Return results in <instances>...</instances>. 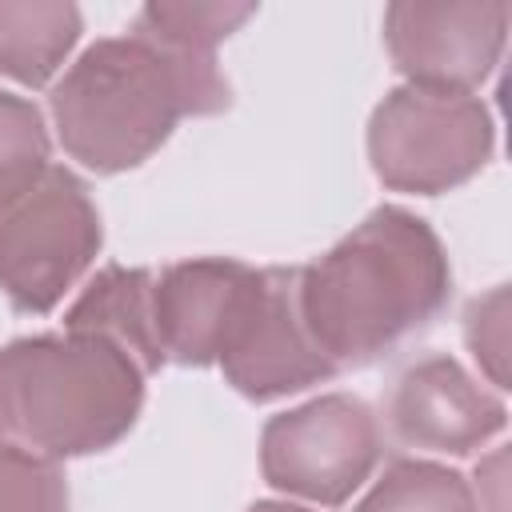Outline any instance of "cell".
Masks as SVG:
<instances>
[{"label":"cell","mask_w":512,"mask_h":512,"mask_svg":"<svg viewBox=\"0 0 512 512\" xmlns=\"http://www.w3.org/2000/svg\"><path fill=\"white\" fill-rule=\"evenodd\" d=\"M452 300V264L436 228L400 208H372L324 256L300 268V312L316 348L368 368L424 332Z\"/></svg>","instance_id":"6da1fadb"},{"label":"cell","mask_w":512,"mask_h":512,"mask_svg":"<svg viewBox=\"0 0 512 512\" xmlns=\"http://www.w3.org/2000/svg\"><path fill=\"white\" fill-rule=\"evenodd\" d=\"M228 104L232 88L216 56L144 32L88 44L48 96L60 148L96 176L140 168L184 116H216Z\"/></svg>","instance_id":"7a4b0ae2"},{"label":"cell","mask_w":512,"mask_h":512,"mask_svg":"<svg viewBox=\"0 0 512 512\" xmlns=\"http://www.w3.org/2000/svg\"><path fill=\"white\" fill-rule=\"evenodd\" d=\"M144 408V372L108 340L20 336L0 348V452L60 464L120 444Z\"/></svg>","instance_id":"3957f363"},{"label":"cell","mask_w":512,"mask_h":512,"mask_svg":"<svg viewBox=\"0 0 512 512\" xmlns=\"http://www.w3.org/2000/svg\"><path fill=\"white\" fill-rule=\"evenodd\" d=\"M496 148V124L480 96L392 88L368 120V164L392 192L440 196L468 184Z\"/></svg>","instance_id":"277c9868"},{"label":"cell","mask_w":512,"mask_h":512,"mask_svg":"<svg viewBox=\"0 0 512 512\" xmlns=\"http://www.w3.org/2000/svg\"><path fill=\"white\" fill-rule=\"evenodd\" d=\"M104 228L88 184L52 164L0 216V292L24 316H48L100 256Z\"/></svg>","instance_id":"5b68a950"},{"label":"cell","mask_w":512,"mask_h":512,"mask_svg":"<svg viewBox=\"0 0 512 512\" xmlns=\"http://www.w3.org/2000/svg\"><path fill=\"white\" fill-rule=\"evenodd\" d=\"M384 432L376 412L348 392L316 396L276 412L260 432V476L320 508H340L376 472Z\"/></svg>","instance_id":"8992f818"},{"label":"cell","mask_w":512,"mask_h":512,"mask_svg":"<svg viewBox=\"0 0 512 512\" xmlns=\"http://www.w3.org/2000/svg\"><path fill=\"white\" fill-rule=\"evenodd\" d=\"M508 16L504 0H396L384 8V44L408 84L472 96L500 64Z\"/></svg>","instance_id":"52a82bcc"},{"label":"cell","mask_w":512,"mask_h":512,"mask_svg":"<svg viewBox=\"0 0 512 512\" xmlns=\"http://www.w3.org/2000/svg\"><path fill=\"white\" fill-rule=\"evenodd\" d=\"M224 380L264 404L336 376L300 312V268H256L252 296L216 360Z\"/></svg>","instance_id":"ba28073f"},{"label":"cell","mask_w":512,"mask_h":512,"mask_svg":"<svg viewBox=\"0 0 512 512\" xmlns=\"http://www.w3.org/2000/svg\"><path fill=\"white\" fill-rule=\"evenodd\" d=\"M384 420L404 448L472 456L504 432L508 408L456 356L428 352L404 364L388 388Z\"/></svg>","instance_id":"9c48e42d"},{"label":"cell","mask_w":512,"mask_h":512,"mask_svg":"<svg viewBox=\"0 0 512 512\" xmlns=\"http://www.w3.org/2000/svg\"><path fill=\"white\" fill-rule=\"evenodd\" d=\"M256 268L228 256H196L168 264L156 276V332L164 360L208 368L220 360L248 296Z\"/></svg>","instance_id":"30bf717a"},{"label":"cell","mask_w":512,"mask_h":512,"mask_svg":"<svg viewBox=\"0 0 512 512\" xmlns=\"http://www.w3.org/2000/svg\"><path fill=\"white\" fill-rule=\"evenodd\" d=\"M152 292H156V276L148 268L104 264L64 312V332L100 336L116 344L144 376H152L168 364L160 348V332H156Z\"/></svg>","instance_id":"8fae6325"},{"label":"cell","mask_w":512,"mask_h":512,"mask_svg":"<svg viewBox=\"0 0 512 512\" xmlns=\"http://www.w3.org/2000/svg\"><path fill=\"white\" fill-rule=\"evenodd\" d=\"M84 16L72 0H0V76L44 88L72 56Z\"/></svg>","instance_id":"7c38bea8"},{"label":"cell","mask_w":512,"mask_h":512,"mask_svg":"<svg viewBox=\"0 0 512 512\" xmlns=\"http://www.w3.org/2000/svg\"><path fill=\"white\" fill-rule=\"evenodd\" d=\"M352 512H476V492L468 476L448 464L400 456Z\"/></svg>","instance_id":"4fadbf2b"},{"label":"cell","mask_w":512,"mask_h":512,"mask_svg":"<svg viewBox=\"0 0 512 512\" xmlns=\"http://www.w3.org/2000/svg\"><path fill=\"white\" fill-rule=\"evenodd\" d=\"M256 16V4L236 0H152L136 12L132 32H144L160 44L216 56V44L228 40L244 20Z\"/></svg>","instance_id":"5bb4252c"},{"label":"cell","mask_w":512,"mask_h":512,"mask_svg":"<svg viewBox=\"0 0 512 512\" xmlns=\"http://www.w3.org/2000/svg\"><path fill=\"white\" fill-rule=\"evenodd\" d=\"M52 168V140L44 112L16 92H0V216L32 192V184Z\"/></svg>","instance_id":"9a60e30c"},{"label":"cell","mask_w":512,"mask_h":512,"mask_svg":"<svg viewBox=\"0 0 512 512\" xmlns=\"http://www.w3.org/2000/svg\"><path fill=\"white\" fill-rule=\"evenodd\" d=\"M464 344L488 384L500 392L508 388V284H496L492 292L476 296L464 308Z\"/></svg>","instance_id":"2e32d148"},{"label":"cell","mask_w":512,"mask_h":512,"mask_svg":"<svg viewBox=\"0 0 512 512\" xmlns=\"http://www.w3.org/2000/svg\"><path fill=\"white\" fill-rule=\"evenodd\" d=\"M0 512H68V480L60 464L0 452Z\"/></svg>","instance_id":"e0dca14e"},{"label":"cell","mask_w":512,"mask_h":512,"mask_svg":"<svg viewBox=\"0 0 512 512\" xmlns=\"http://www.w3.org/2000/svg\"><path fill=\"white\" fill-rule=\"evenodd\" d=\"M504 464H508V452L496 448L488 460L476 464V480H480V492L488 488L492 496H484L480 512H508V500H504Z\"/></svg>","instance_id":"ac0fdd59"},{"label":"cell","mask_w":512,"mask_h":512,"mask_svg":"<svg viewBox=\"0 0 512 512\" xmlns=\"http://www.w3.org/2000/svg\"><path fill=\"white\" fill-rule=\"evenodd\" d=\"M244 512H312V508H304V504H288V500H256V504H248Z\"/></svg>","instance_id":"d6986e66"}]
</instances>
